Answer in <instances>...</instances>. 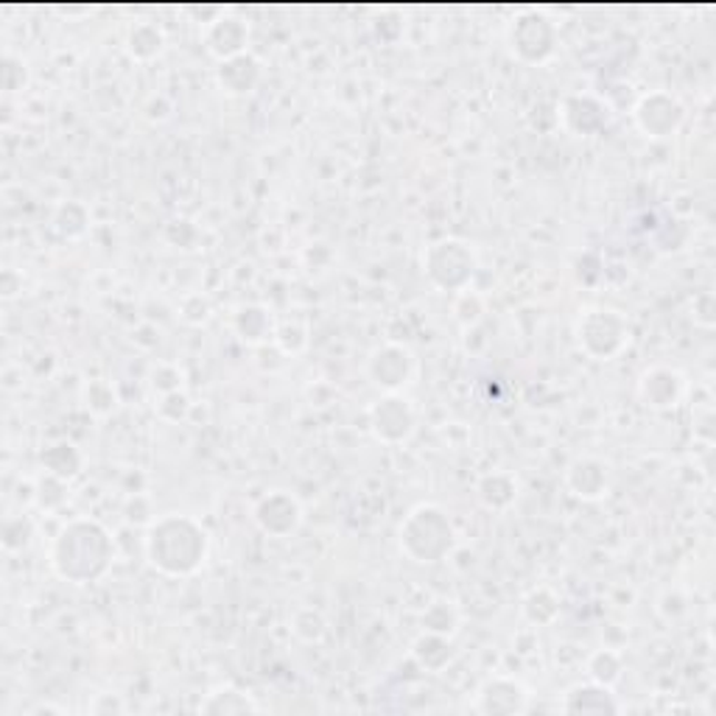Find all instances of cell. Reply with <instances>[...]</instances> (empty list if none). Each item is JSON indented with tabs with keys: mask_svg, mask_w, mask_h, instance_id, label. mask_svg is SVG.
I'll use <instances>...</instances> for the list:
<instances>
[{
	"mask_svg": "<svg viewBox=\"0 0 716 716\" xmlns=\"http://www.w3.org/2000/svg\"><path fill=\"white\" fill-rule=\"evenodd\" d=\"M459 624V613L451 601H434L431 607L422 616V630L426 633H437V636H448L451 638L457 633Z\"/></svg>",
	"mask_w": 716,
	"mask_h": 716,
	"instance_id": "7402d4cb",
	"label": "cell"
},
{
	"mask_svg": "<svg viewBox=\"0 0 716 716\" xmlns=\"http://www.w3.org/2000/svg\"><path fill=\"white\" fill-rule=\"evenodd\" d=\"M518 496V481L509 474H490L479 481V498L487 509H507Z\"/></svg>",
	"mask_w": 716,
	"mask_h": 716,
	"instance_id": "ffe728a7",
	"label": "cell"
},
{
	"mask_svg": "<svg viewBox=\"0 0 716 716\" xmlns=\"http://www.w3.org/2000/svg\"><path fill=\"white\" fill-rule=\"evenodd\" d=\"M636 123L647 138H669L680 129L686 110L680 101L669 93H649L638 101L636 107Z\"/></svg>",
	"mask_w": 716,
	"mask_h": 716,
	"instance_id": "9c48e42d",
	"label": "cell"
},
{
	"mask_svg": "<svg viewBox=\"0 0 716 716\" xmlns=\"http://www.w3.org/2000/svg\"><path fill=\"white\" fill-rule=\"evenodd\" d=\"M367 372H370L372 384L381 387L384 392H398L415 376V356L404 345H384L370 356Z\"/></svg>",
	"mask_w": 716,
	"mask_h": 716,
	"instance_id": "30bf717a",
	"label": "cell"
},
{
	"mask_svg": "<svg viewBox=\"0 0 716 716\" xmlns=\"http://www.w3.org/2000/svg\"><path fill=\"white\" fill-rule=\"evenodd\" d=\"M370 426L381 442L398 445L415 434L417 426V411L404 395L387 392L378 404H372L370 409Z\"/></svg>",
	"mask_w": 716,
	"mask_h": 716,
	"instance_id": "8992f818",
	"label": "cell"
},
{
	"mask_svg": "<svg viewBox=\"0 0 716 716\" xmlns=\"http://www.w3.org/2000/svg\"><path fill=\"white\" fill-rule=\"evenodd\" d=\"M422 266L439 289L465 291L479 266V258H476V249L463 238H442L428 247V252L422 255Z\"/></svg>",
	"mask_w": 716,
	"mask_h": 716,
	"instance_id": "277c9868",
	"label": "cell"
},
{
	"mask_svg": "<svg viewBox=\"0 0 716 716\" xmlns=\"http://www.w3.org/2000/svg\"><path fill=\"white\" fill-rule=\"evenodd\" d=\"M42 468H46V474L68 481V479H73V476H79L81 457L76 454V448L70 442L48 445L46 451H42Z\"/></svg>",
	"mask_w": 716,
	"mask_h": 716,
	"instance_id": "d6986e66",
	"label": "cell"
},
{
	"mask_svg": "<svg viewBox=\"0 0 716 716\" xmlns=\"http://www.w3.org/2000/svg\"><path fill=\"white\" fill-rule=\"evenodd\" d=\"M116 560L110 531L93 518H73L51 544V568L64 583L87 585L105 577Z\"/></svg>",
	"mask_w": 716,
	"mask_h": 716,
	"instance_id": "6da1fadb",
	"label": "cell"
},
{
	"mask_svg": "<svg viewBox=\"0 0 716 716\" xmlns=\"http://www.w3.org/2000/svg\"><path fill=\"white\" fill-rule=\"evenodd\" d=\"M260 79V64L255 62L249 53H241V57L225 59L219 64V84L225 87L230 96H243L249 93Z\"/></svg>",
	"mask_w": 716,
	"mask_h": 716,
	"instance_id": "2e32d148",
	"label": "cell"
},
{
	"mask_svg": "<svg viewBox=\"0 0 716 716\" xmlns=\"http://www.w3.org/2000/svg\"><path fill=\"white\" fill-rule=\"evenodd\" d=\"M255 524L272 537H289L300 529L302 507L291 493L272 490L255 504Z\"/></svg>",
	"mask_w": 716,
	"mask_h": 716,
	"instance_id": "ba28073f",
	"label": "cell"
},
{
	"mask_svg": "<svg viewBox=\"0 0 716 716\" xmlns=\"http://www.w3.org/2000/svg\"><path fill=\"white\" fill-rule=\"evenodd\" d=\"M509 42L524 62H546L555 53V26L544 14H526L515 20Z\"/></svg>",
	"mask_w": 716,
	"mask_h": 716,
	"instance_id": "8fae6325",
	"label": "cell"
},
{
	"mask_svg": "<svg viewBox=\"0 0 716 716\" xmlns=\"http://www.w3.org/2000/svg\"><path fill=\"white\" fill-rule=\"evenodd\" d=\"M577 341L590 358L607 361L630 341V322L613 308H585L577 319Z\"/></svg>",
	"mask_w": 716,
	"mask_h": 716,
	"instance_id": "5b68a950",
	"label": "cell"
},
{
	"mask_svg": "<svg viewBox=\"0 0 716 716\" xmlns=\"http://www.w3.org/2000/svg\"><path fill=\"white\" fill-rule=\"evenodd\" d=\"M247 40H249V26L243 23L241 18H232V14H225V18L213 20V23L205 29L208 51L213 53V57H219L221 62L247 53Z\"/></svg>",
	"mask_w": 716,
	"mask_h": 716,
	"instance_id": "7c38bea8",
	"label": "cell"
},
{
	"mask_svg": "<svg viewBox=\"0 0 716 716\" xmlns=\"http://www.w3.org/2000/svg\"><path fill=\"white\" fill-rule=\"evenodd\" d=\"M146 557L168 577H188L208 557V531L191 515H162L146 531Z\"/></svg>",
	"mask_w": 716,
	"mask_h": 716,
	"instance_id": "7a4b0ae2",
	"label": "cell"
},
{
	"mask_svg": "<svg viewBox=\"0 0 716 716\" xmlns=\"http://www.w3.org/2000/svg\"><path fill=\"white\" fill-rule=\"evenodd\" d=\"M588 675L590 680L605 683V686H613V683L621 677V658L610 649H599L588 658Z\"/></svg>",
	"mask_w": 716,
	"mask_h": 716,
	"instance_id": "603a6c76",
	"label": "cell"
},
{
	"mask_svg": "<svg viewBox=\"0 0 716 716\" xmlns=\"http://www.w3.org/2000/svg\"><path fill=\"white\" fill-rule=\"evenodd\" d=\"M683 395V376L669 367H655L642 378V398L653 409H669L680 400Z\"/></svg>",
	"mask_w": 716,
	"mask_h": 716,
	"instance_id": "9a60e30c",
	"label": "cell"
},
{
	"mask_svg": "<svg viewBox=\"0 0 716 716\" xmlns=\"http://www.w3.org/2000/svg\"><path fill=\"white\" fill-rule=\"evenodd\" d=\"M199 710L202 714H210V716H230V714H258L260 705L255 703L249 694L238 692V688H219V692L208 694V699H205L202 705H199Z\"/></svg>",
	"mask_w": 716,
	"mask_h": 716,
	"instance_id": "e0dca14e",
	"label": "cell"
},
{
	"mask_svg": "<svg viewBox=\"0 0 716 716\" xmlns=\"http://www.w3.org/2000/svg\"><path fill=\"white\" fill-rule=\"evenodd\" d=\"M566 485L571 487V493L577 498L596 501V498L607 496V490H610V470L599 459L583 457L568 468Z\"/></svg>",
	"mask_w": 716,
	"mask_h": 716,
	"instance_id": "5bb4252c",
	"label": "cell"
},
{
	"mask_svg": "<svg viewBox=\"0 0 716 716\" xmlns=\"http://www.w3.org/2000/svg\"><path fill=\"white\" fill-rule=\"evenodd\" d=\"M129 51L138 59H151L162 51L166 46V37H162V29L157 23H140L129 31Z\"/></svg>",
	"mask_w": 716,
	"mask_h": 716,
	"instance_id": "44dd1931",
	"label": "cell"
},
{
	"mask_svg": "<svg viewBox=\"0 0 716 716\" xmlns=\"http://www.w3.org/2000/svg\"><path fill=\"white\" fill-rule=\"evenodd\" d=\"M411 655H415V660L422 669L439 672L445 664H451L454 658L451 638L437 636V633H422L415 642V647H411Z\"/></svg>",
	"mask_w": 716,
	"mask_h": 716,
	"instance_id": "ac0fdd59",
	"label": "cell"
},
{
	"mask_svg": "<svg viewBox=\"0 0 716 716\" xmlns=\"http://www.w3.org/2000/svg\"><path fill=\"white\" fill-rule=\"evenodd\" d=\"M400 551L415 563H442L454 551V524L437 504H417L398 531Z\"/></svg>",
	"mask_w": 716,
	"mask_h": 716,
	"instance_id": "3957f363",
	"label": "cell"
},
{
	"mask_svg": "<svg viewBox=\"0 0 716 716\" xmlns=\"http://www.w3.org/2000/svg\"><path fill=\"white\" fill-rule=\"evenodd\" d=\"M546 605H557V596L551 594L549 588L531 590V594L524 599V616L529 618L531 624H540V627H544V624H551L549 616L544 613Z\"/></svg>",
	"mask_w": 716,
	"mask_h": 716,
	"instance_id": "cb8c5ba5",
	"label": "cell"
},
{
	"mask_svg": "<svg viewBox=\"0 0 716 716\" xmlns=\"http://www.w3.org/2000/svg\"><path fill=\"white\" fill-rule=\"evenodd\" d=\"M529 699L531 694L524 683L515 680V677L498 675L481 683L470 708L485 716H513L524 714V710L529 708Z\"/></svg>",
	"mask_w": 716,
	"mask_h": 716,
	"instance_id": "52a82bcc",
	"label": "cell"
},
{
	"mask_svg": "<svg viewBox=\"0 0 716 716\" xmlns=\"http://www.w3.org/2000/svg\"><path fill=\"white\" fill-rule=\"evenodd\" d=\"M566 714H618L621 705H618L616 694L610 692V686L605 683H577L566 692L560 705Z\"/></svg>",
	"mask_w": 716,
	"mask_h": 716,
	"instance_id": "4fadbf2b",
	"label": "cell"
}]
</instances>
